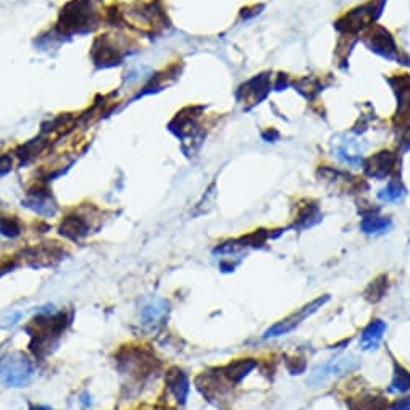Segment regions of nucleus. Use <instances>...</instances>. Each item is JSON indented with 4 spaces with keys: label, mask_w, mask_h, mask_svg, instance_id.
<instances>
[{
    "label": "nucleus",
    "mask_w": 410,
    "mask_h": 410,
    "mask_svg": "<svg viewBox=\"0 0 410 410\" xmlns=\"http://www.w3.org/2000/svg\"><path fill=\"white\" fill-rule=\"evenodd\" d=\"M100 20V0H72L60 12L58 28L65 32H88Z\"/></svg>",
    "instance_id": "1"
},
{
    "label": "nucleus",
    "mask_w": 410,
    "mask_h": 410,
    "mask_svg": "<svg viewBox=\"0 0 410 410\" xmlns=\"http://www.w3.org/2000/svg\"><path fill=\"white\" fill-rule=\"evenodd\" d=\"M32 378V365L25 354L15 352L7 357L0 355V381L5 386L21 388Z\"/></svg>",
    "instance_id": "2"
},
{
    "label": "nucleus",
    "mask_w": 410,
    "mask_h": 410,
    "mask_svg": "<svg viewBox=\"0 0 410 410\" xmlns=\"http://www.w3.org/2000/svg\"><path fill=\"white\" fill-rule=\"evenodd\" d=\"M359 366V360L354 355H338L326 362L317 365L314 370L310 371V376L307 383L310 386H322L325 383L336 380L339 376L350 373Z\"/></svg>",
    "instance_id": "3"
},
{
    "label": "nucleus",
    "mask_w": 410,
    "mask_h": 410,
    "mask_svg": "<svg viewBox=\"0 0 410 410\" xmlns=\"http://www.w3.org/2000/svg\"><path fill=\"white\" fill-rule=\"evenodd\" d=\"M330 300V296H320V298L314 299L309 304H305L304 307H300L298 312H294V314H291L289 317L283 318V320H279L278 323H275L273 326H270L268 330L263 334V338H278V336H284V334L291 333L293 330H296L302 322L305 320V318H309L310 315H314L318 309H322L323 305L326 304V302Z\"/></svg>",
    "instance_id": "4"
},
{
    "label": "nucleus",
    "mask_w": 410,
    "mask_h": 410,
    "mask_svg": "<svg viewBox=\"0 0 410 410\" xmlns=\"http://www.w3.org/2000/svg\"><path fill=\"white\" fill-rule=\"evenodd\" d=\"M123 15L128 25L139 31H154L161 23V12L155 4H138Z\"/></svg>",
    "instance_id": "5"
},
{
    "label": "nucleus",
    "mask_w": 410,
    "mask_h": 410,
    "mask_svg": "<svg viewBox=\"0 0 410 410\" xmlns=\"http://www.w3.org/2000/svg\"><path fill=\"white\" fill-rule=\"evenodd\" d=\"M376 15V5L366 4L362 7L350 10L349 13L343 16L341 20L338 21V28L346 31V32H357L360 29H364L366 25H370L373 21Z\"/></svg>",
    "instance_id": "6"
},
{
    "label": "nucleus",
    "mask_w": 410,
    "mask_h": 410,
    "mask_svg": "<svg viewBox=\"0 0 410 410\" xmlns=\"http://www.w3.org/2000/svg\"><path fill=\"white\" fill-rule=\"evenodd\" d=\"M396 161L397 159L395 154L388 152V150H381V152L375 154L373 157L366 160L365 173L370 178H376V180H385L396 168Z\"/></svg>",
    "instance_id": "7"
},
{
    "label": "nucleus",
    "mask_w": 410,
    "mask_h": 410,
    "mask_svg": "<svg viewBox=\"0 0 410 410\" xmlns=\"http://www.w3.org/2000/svg\"><path fill=\"white\" fill-rule=\"evenodd\" d=\"M366 44L371 51L380 53V55L386 58H396L397 57V47L396 42L392 39L390 32L383 28H375L366 37Z\"/></svg>",
    "instance_id": "8"
},
{
    "label": "nucleus",
    "mask_w": 410,
    "mask_h": 410,
    "mask_svg": "<svg viewBox=\"0 0 410 410\" xmlns=\"http://www.w3.org/2000/svg\"><path fill=\"white\" fill-rule=\"evenodd\" d=\"M26 207L34 210L36 213L42 215V217H52L57 212V205L47 191H34L29 192L28 197L23 202Z\"/></svg>",
    "instance_id": "9"
},
{
    "label": "nucleus",
    "mask_w": 410,
    "mask_h": 410,
    "mask_svg": "<svg viewBox=\"0 0 410 410\" xmlns=\"http://www.w3.org/2000/svg\"><path fill=\"white\" fill-rule=\"evenodd\" d=\"M166 386L171 391V395L176 397L180 404H185L187 392H190V380H187L186 373L180 369H171L165 376Z\"/></svg>",
    "instance_id": "10"
},
{
    "label": "nucleus",
    "mask_w": 410,
    "mask_h": 410,
    "mask_svg": "<svg viewBox=\"0 0 410 410\" xmlns=\"http://www.w3.org/2000/svg\"><path fill=\"white\" fill-rule=\"evenodd\" d=\"M60 233L73 241L81 239V237L89 233V223L81 215H70V217L63 220Z\"/></svg>",
    "instance_id": "11"
},
{
    "label": "nucleus",
    "mask_w": 410,
    "mask_h": 410,
    "mask_svg": "<svg viewBox=\"0 0 410 410\" xmlns=\"http://www.w3.org/2000/svg\"><path fill=\"white\" fill-rule=\"evenodd\" d=\"M385 331H386L385 322L383 320L370 322V325L365 328L362 334H360V346H362V349H365V350L375 349L380 344Z\"/></svg>",
    "instance_id": "12"
},
{
    "label": "nucleus",
    "mask_w": 410,
    "mask_h": 410,
    "mask_svg": "<svg viewBox=\"0 0 410 410\" xmlns=\"http://www.w3.org/2000/svg\"><path fill=\"white\" fill-rule=\"evenodd\" d=\"M166 312H168V304H166L165 300L157 299V300L149 302V304L143 309V314H141L143 323L144 325H150V326L159 325V323H161V320L166 317Z\"/></svg>",
    "instance_id": "13"
},
{
    "label": "nucleus",
    "mask_w": 410,
    "mask_h": 410,
    "mask_svg": "<svg viewBox=\"0 0 410 410\" xmlns=\"http://www.w3.org/2000/svg\"><path fill=\"white\" fill-rule=\"evenodd\" d=\"M253 369H256V360L241 359L226 366V369L223 370V373L230 381L241 383Z\"/></svg>",
    "instance_id": "14"
},
{
    "label": "nucleus",
    "mask_w": 410,
    "mask_h": 410,
    "mask_svg": "<svg viewBox=\"0 0 410 410\" xmlns=\"http://www.w3.org/2000/svg\"><path fill=\"white\" fill-rule=\"evenodd\" d=\"M268 89V78L267 77H258L251 79L246 86H242V93L246 94L247 99H251L253 102L260 100L263 95L267 94Z\"/></svg>",
    "instance_id": "15"
},
{
    "label": "nucleus",
    "mask_w": 410,
    "mask_h": 410,
    "mask_svg": "<svg viewBox=\"0 0 410 410\" xmlns=\"http://www.w3.org/2000/svg\"><path fill=\"white\" fill-rule=\"evenodd\" d=\"M360 228H362V231L366 234L385 233L386 230L391 228V218L370 215V217H365L362 220V223H360Z\"/></svg>",
    "instance_id": "16"
},
{
    "label": "nucleus",
    "mask_w": 410,
    "mask_h": 410,
    "mask_svg": "<svg viewBox=\"0 0 410 410\" xmlns=\"http://www.w3.org/2000/svg\"><path fill=\"white\" fill-rule=\"evenodd\" d=\"M390 390L392 392H406L410 390V373L402 365L396 364L395 376H392Z\"/></svg>",
    "instance_id": "17"
},
{
    "label": "nucleus",
    "mask_w": 410,
    "mask_h": 410,
    "mask_svg": "<svg viewBox=\"0 0 410 410\" xmlns=\"http://www.w3.org/2000/svg\"><path fill=\"white\" fill-rule=\"evenodd\" d=\"M339 157L344 161V164L348 165H359L360 164V157H362V154H360V147L357 144H354L352 141H348L346 144H343L341 147H339Z\"/></svg>",
    "instance_id": "18"
},
{
    "label": "nucleus",
    "mask_w": 410,
    "mask_h": 410,
    "mask_svg": "<svg viewBox=\"0 0 410 410\" xmlns=\"http://www.w3.org/2000/svg\"><path fill=\"white\" fill-rule=\"evenodd\" d=\"M378 197L383 202H397L404 197V187L399 181H391L385 190L378 192Z\"/></svg>",
    "instance_id": "19"
},
{
    "label": "nucleus",
    "mask_w": 410,
    "mask_h": 410,
    "mask_svg": "<svg viewBox=\"0 0 410 410\" xmlns=\"http://www.w3.org/2000/svg\"><path fill=\"white\" fill-rule=\"evenodd\" d=\"M397 91V100H399V110L401 113L410 110V78L399 79Z\"/></svg>",
    "instance_id": "20"
},
{
    "label": "nucleus",
    "mask_w": 410,
    "mask_h": 410,
    "mask_svg": "<svg viewBox=\"0 0 410 410\" xmlns=\"http://www.w3.org/2000/svg\"><path fill=\"white\" fill-rule=\"evenodd\" d=\"M318 220H320V212H318V209L315 205H307V207L298 215V226L299 228H307V226L317 223Z\"/></svg>",
    "instance_id": "21"
},
{
    "label": "nucleus",
    "mask_w": 410,
    "mask_h": 410,
    "mask_svg": "<svg viewBox=\"0 0 410 410\" xmlns=\"http://www.w3.org/2000/svg\"><path fill=\"white\" fill-rule=\"evenodd\" d=\"M21 233L20 221L15 217H0V234L15 237Z\"/></svg>",
    "instance_id": "22"
},
{
    "label": "nucleus",
    "mask_w": 410,
    "mask_h": 410,
    "mask_svg": "<svg viewBox=\"0 0 410 410\" xmlns=\"http://www.w3.org/2000/svg\"><path fill=\"white\" fill-rule=\"evenodd\" d=\"M352 410H386V402L383 397L366 396L360 399L357 406H352Z\"/></svg>",
    "instance_id": "23"
},
{
    "label": "nucleus",
    "mask_w": 410,
    "mask_h": 410,
    "mask_svg": "<svg viewBox=\"0 0 410 410\" xmlns=\"http://www.w3.org/2000/svg\"><path fill=\"white\" fill-rule=\"evenodd\" d=\"M386 283H388V278L386 277H381L378 279H375V282H371L370 288L366 289V299L369 300H378L383 298V294H385V289H386Z\"/></svg>",
    "instance_id": "24"
},
{
    "label": "nucleus",
    "mask_w": 410,
    "mask_h": 410,
    "mask_svg": "<svg viewBox=\"0 0 410 410\" xmlns=\"http://www.w3.org/2000/svg\"><path fill=\"white\" fill-rule=\"evenodd\" d=\"M12 165H13V160L8 157V155H4V157H0V175L7 173V171L12 170Z\"/></svg>",
    "instance_id": "25"
},
{
    "label": "nucleus",
    "mask_w": 410,
    "mask_h": 410,
    "mask_svg": "<svg viewBox=\"0 0 410 410\" xmlns=\"http://www.w3.org/2000/svg\"><path fill=\"white\" fill-rule=\"evenodd\" d=\"M392 409L395 410H410V396L397 399V401L392 404Z\"/></svg>",
    "instance_id": "26"
},
{
    "label": "nucleus",
    "mask_w": 410,
    "mask_h": 410,
    "mask_svg": "<svg viewBox=\"0 0 410 410\" xmlns=\"http://www.w3.org/2000/svg\"><path fill=\"white\" fill-rule=\"evenodd\" d=\"M34 410H52V409H48V407H44V406H37Z\"/></svg>",
    "instance_id": "27"
}]
</instances>
